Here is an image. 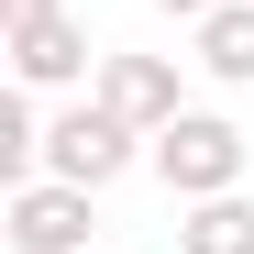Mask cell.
<instances>
[{
    "label": "cell",
    "mask_w": 254,
    "mask_h": 254,
    "mask_svg": "<svg viewBox=\"0 0 254 254\" xmlns=\"http://www.w3.org/2000/svg\"><path fill=\"white\" fill-rule=\"evenodd\" d=\"M243 155H254V144L232 133L221 111H177V122L155 133V177L177 188V199H221V188H243Z\"/></svg>",
    "instance_id": "1"
},
{
    "label": "cell",
    "mask_w": 254,
    "mask_h": 254,
    "mask_svg": "<svg viewBox=\"0 0 254 254\" xmlns=\"http://www.w3.org/2000/svg\"><path fill=\"white\" fill-rule=\"evenodd\" d=\"M133 144H155V133H133L111 100H89V111L45 122V177H66V188H111L122 166H133Z\"/></svg>",
    "instance_id": "2"
},
{
    "label": "cell",
    "mask_w": 254,
    "mask_h": 254,
    "mask_svg": "<svg viewBox=\"0 0 254 254\" xmlns=\"http://www.w3.org/2000/svg\"><path fill=\"white\" fill-rule=\"evenodd\" d=\"M0 232H11V254H89V188H66V177H22L11 210H0Z\"/></svg>",
    "instance_id": "3"
},
{
    "label": "cell",
    "mask_w": 254,
    "mask_h": 254,
    "mask_svg": "<svg viewBox=\"0 0 254 254\" xmlns=\"http://www.w3.org/2000/svg\"><path fill=\"white\" fill-rule=\"evenodd\" d=\"M100 100L133 122V133H166V122L188 111V77L166 66V56H100Z\"/></svg>",
    "instance_id": "4"
},
{
    "label": "cell",
    "mask_w": 254,
    "mask_h": 254,
    "mask_svg": "<svg viewBox=\"0 0 254 254\" xmlns=\"http://www.w3.org/2000/svg\"><path fill=\"white\" fill-rule=\"evenodd\" d=\"M11 77H22V89H77V77H89V33H77L66 11L11 22Z\"/></svg>",
    "instance_id": "5"
},
{
    "label": "cell",
    "mask_w": 254,
    "mask_h": 254,
    "mask_svg": "<svg viewBox=\"0 0 254 254\" xmlns=\"http://www.w3.org/2000/svg\"><path fill=\"white\" fill-rule=\"evenodd\" d=\"M199 77H221V89H254V0H221V11L199 22Z\"/></svg>",
    "instance_id": "6"
},
{
    "label": "cell",
    "mask_w": 254,
    "mask_h": 254,
    "mask_svg": "<svg viewBox=\"0 0 254 254\" xmlns=\"http://www.w3.org/2000/svg\"><path fill=\"white\" fill-rule=\"evenodd\" d=\"M177 254H254V199H243V188H221V199H188Z\"/></svg>",
    "instance_id": "7"
},
{
    "label": "cell",
    "mask_w": 254,
    "mask_h": 254,
    "mask_svg": "<svg viewBox=\"0 0 254 254\" xmlns=\"http://www.w3.org/2000/svg\"><path fill=\"white\" fill-rule=\"evenodd\" d=\"M0 177H45V122H33V89H11V100H0Z\"/></svg>",
    "instance_id": "8"
},
{
    "label": "cell",
    "mask_w": 254,
    "mask_h": 254,
    "mask_svg": "<svg viewBox=\"0 0 254 254\" xmlns=\"http://www.w3.org/2000/svg\"><path fill=\"white\" fill-rule=\"evenodd\" d=\"M45 11H66V0H0V22H45Z\"/></svg>",
    "instance_id": "9"
},
{
    "label": "cell",
    "mask_w": 254,
    "mask_h": 254,
    "mask_svg": "<svg viewBox=\"0 0 254 254\" xmlns=\"http://www.w3.org/2000/svg\"><path fill=\"white\" fill-rule=\"evenodd\" d=\"M155 11H177V22H210V11H221V0H155Z\"/></svg>",
    "instance_id": "10"
}]
</instances>
